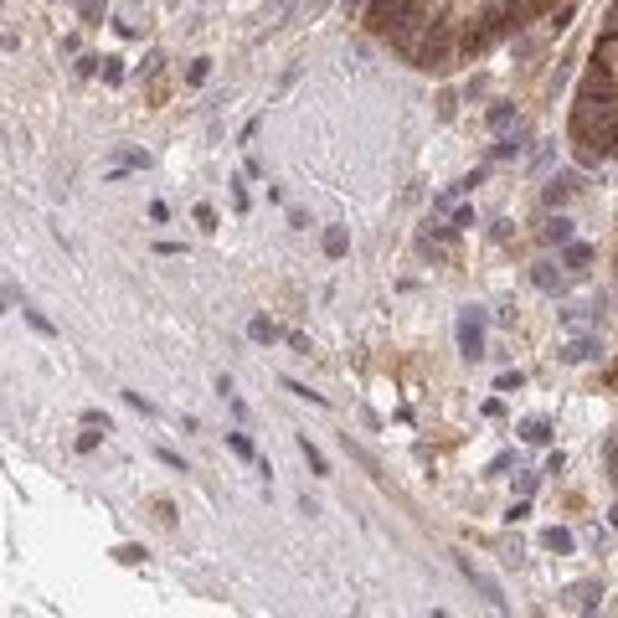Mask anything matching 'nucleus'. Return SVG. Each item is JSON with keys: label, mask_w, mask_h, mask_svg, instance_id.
<instances>
[{"label": "nucleus", "mask_w": 618, "mask_h": 618, "mask_svg": "<svg viewBox=\"0 0 618 618\" xmlns=\"http://www.w3.org/2000/svg\"><path fill=\"white\" fill-rule=\"evenodd\" d=\"M546 546H551V551H572V536H567V531H546Z\"/></svg>", "instance_id": "6"}, {"label": "nucleus", "mask_w": 618, "mask_h": 618, "mask_svg": "<svg viewBox=\"0 0 618 618\" xmlns=\"http://www.w3.org/2000/svg\"><path fill=\"white\" fill-rule=\"evenodd\" d=\"M551 6L557 0H371L366 31L412 73L454 78L541 21Z\"/></svg>", "instance_id": "1"}, {"label": "nucleus", "mask_w": 618, "mask_h": 618, "mask_svg": "<svg viewBox=\"0 0 618 618\" xmlns=\"http://www.w3.org/2000/svg\"><path fill=\"white\" fill-rule=\"evenodd\" d=\"M618 371V366H613ZM613 387H618V377H608ZM608 474H613V484H618V433H613V444H608ZM613 525H618V510H613Z\"/></svg>", "instance_id": "4"}, {"label": "nucleus", "mask_w": 618, "mask_h": 618, "mask_svg": "<svg viewBox=\"0 0 618 618\" xmlns=\"http://www.w3.org/2000/svg\"><path fill=\"white\" fill-rule=\"evenodd\" d=\"M613 278H618V263H613Z\"/></svg>", "instance_id": "9"}, {"label": "nucleus", "mask_w": 618, "mask_h": 618, "mask_svg": "<svg viewBox=\"0 0 618 618\" xmlns=\"http://www.w3.org/2000/svg\"><path fill=\"white\" fill-rule=\"evenodd\" d=\"M567 150L577 165H618V0L598 21L567 108Z\"/></svg>", "instance_id": "2"}, {"label": "nucleus", "mask_w": 618, "mask_h": 618, "mask_svg": "<svg viewBox=\"0 0 618 618\" xmlns=\"http://www.w3.org/2000/svg\"><path fill=\"white\" fill-rule=\"evenodd\" d=\"M299 449H304V459H309V469H315V474H325V459H320V449L309 444V438H299Z\"/></svg>", "instance_id": "5"}, {"label": "nucleus", "mask_w": 618, "mask_h": 618, "mask_svg": "<svg viewBox=\"0 0 618 618\" xmlns=\"http://www.w3.org/2000/svg\"><path fill=\"white\" fill-rule=\"evenodd\" d=\"M459 340H464V350H469V356H479V345H484V325H479V315H464V320H459Z\"/></svg>", "instance_id": "3"}, {"label": "nucleus", "mask_w": 618, "mask_h": 618, "mask_svg": "<svg viewBox=\"0 0 618 618\" xmlns=\"http://www.w3.org/2000/svg\"><path fill=\"white\" fill-rule=\"evenodd\" d=\"M525 444H546V423L536 417V423H525Z\"/></svg>", "instance_id": "7"}, {"label": "nucleus", "mask_w": 618, "mask_h": 618, "mask_svg": "<svg viewBox=\"0 0 618 618\" xmlns=\"http://www.w3.org/2000/svg\"><path fill=\"white\" fill-rule=\"evenodd\" d=\"M253 340H273V325L268 320H253Z\"/></svg>", "instance_id": "8"}]
</instances>
